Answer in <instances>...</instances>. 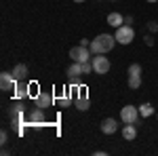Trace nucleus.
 Here are the masks:
<instances>
[{"label": "nucleus", "instance_id": "obj_1", "mask_svg": "<svg viewBox=\"0 0 158 156\" xmlns=\"http://www.w3.org/2000/svg\"><path fill=\"white\" fill-rule=\"evenodd\" d=\"M114 44H116V36H112V34H99L95 40H91L89 48H91L93 55H99V53L106 55V53H110L114 48Z\"/></svg>", "mask_w": 158, "mask_h": 156}, {"label": "nucleus", "instance_id": "obj_2", "mask_svg": "<svg viewBox=\"0 0 158 156\" xmlns=\"http://www.w3.org/2000/svg\"><path fill=\"white\" fill-rule=\"evenodd\" d=\"M139 106H124V108L120 110V120L124 122V124H137L139 122Z\"/></svg>", "mask_w": 158, "mask_h": 156}, {"label": "nucleus", "instance_id": "obj_3", "mask_svg": "<svg viewBox=\"0 0 158 156\" xmlns=\"http://www.w3.org/2000/svg\"><path fill=\"white\" fill-rule=\"evenodd\" d=\"M116 42L118 44H131L133 42V38H135V30H133V25H124L122 23L120 27H116Z\"/></svg>", "mask_w": 158, "mask_h": 156}, {"label": "nucleus", "instance_id": "obj_4", "mask_svg": "<svg viewBox=\"0 0 158 156\" xmlns=\"http://www.w3.org/2000/svg\"><path fill=\"white\" fill-rule=\"evenodd\" d=\"M70 59H72V61H78V63H85V61H91V59H93V53H91V48H89V47L78 44V47H72V48H70Z\"/></svg>", "mask_w": 158, "mask_h": 156}, {"label": "nucleus", "instance_id": "obj_5", "mask_svg": "<svg viewBox=\"0 0 158 156\" xmlns=\"http://www.w3.org/2000/svg\"><path fill=\"white\" fill-rule=\"evenodd\" d=\"M91 61H93V70H95V74H108L110 68H112L110 59H108V57H103V53L95 55Z\"/></svg>", "mask_w": 158, "mask_h": 156}, {"label": "nucleus", "instance_id": "obj_6", "mask_svg": "<svg viewBox=\"0 0 158 156\" xmlns=\"http://www.w3.org/2000/svg\"><path fill=\"white\" fill-rule=\"evenodd\" d=\"M23 118H25V108L21 103V99H17L11 108V120H13V124H21V122H25Z\"/></svg>", "mask_w": 158, "mask_h": 156}, {"label": "nucleus", "instance_id": "obj_7", "mask_svg": "<svg viewBox=\"0 0 158 156\" xmlns=\"http://www.w3.org/2000/svg\"><path fill=\"white\" fill-rule=\"evenodd\" d=\"M17 82H19V80L13 76V72H2L0 74V89H2V91H15Z\"/></svg>", "mask_w": 158, "mask_h": 156}, {"label": "nucleus", "instance_id": "obj_8", "mask_svg": "<svg viewBox=\"0 0 158 156\" xmlns=\"http://www.w3.org/2000/svg\"><path fill=\"white\" fill-rule=\"evenodd\" d=\"M36 106L38 108H42V110H47L53 106V95H51L49 91H40L36 95Z\"/></svg>", "mask_w": 158, "mask_h": 156}, {"label": "nucleus", "instance_id": "obj_9", "mask_svg": "<svg viewBox=\"0 0 158 156\" xmlns=\"http://www.w3.org/2000/svg\"><path fill=\"white\" fill-rule=\"evenodd\" d=\"M99 127H101V133H106V135H114V133L118 131V122L114 118H103Z\"/></svg>", "mask_w": 158, "mask_h": 156}, {"label": "nucleus", "instance_id": "obj_10", "mask_svg": "<svg viewBox=\"0 0 158 156\" xmlns=\"http://www.w3.org/2000/svg\"><path fill=\"white\" fill-rule=\"evenodd\" d=\"M27 122L32 124V122H36V124H42L44 122V110L42 108H34L32 112H27Z\"/></svg>", "mask_w": 158, "mask_h": 156}, {"label": "nucleus", "instance_id": "obj_11", "mask_svg": "<svg viewBox=\"0 0 158 156\" xmlns=\"http://www.w3.org/2000/svg\"><path fill=\"white\" fill-rule=\"evenodd\" d=\"M89 106H91V99L85 93V89H80V93L76 97V108L80 110V112H85V110H89Z\"/></svg>", "mask_w": 158, "mask_h": 156}, {"label": "nucleus", "instance_id": "obj_12", "mask_svg": "<svg viewBox=\"0 0 158 156\" xmlns=\"http://www.w3.org/2000/svg\"><path fill=\"white\" fill-rule=\"evenodd\" d=\"M13 76H15V78L21 82L25 76H27V65H25V63H17V65L13 68Z\"/></svg>", "mask_w": 158, "mask_h": 156}, {"label": "nucleus", "instance_id": "obj_13", "mask_svg": "<svg viewBox=\"0 0 158 156\" xmlns=\"http://www.w3.org/2000/svg\"><path fill=\"white\" fill-rule=\"evenodd\" d=\"M122 23H124V17H122L120 13H110L108 15V25H112V27H120Z\"/></svg>", "mask_w": 158, "mask_h": 156}, {"label": "nucleus", "instance_id": "obj_14", "mask_svg": "<svg viewBox=\"0 0 158 156\" xmlns=\"http://www.w3.org/2000/svg\"><path fill=\"white\" fill-rule=\"evenodd\" d=\"M122 137H124L127 141H133L135 137H137V129H135V124H124V129H122Z\"/></svg>", "mask_w": 158, "mask_h": 156}, {"label": "nucleus", "instance_id": "obj_15", "mask_svg": "<svg viewBox=\"0 0 158 156\" xmlns=\"http://www.w3.org/2000/svg\"><path fill=\"white\" fill-rule=\"evenodd\" d=\"M80 74H85V70H82V63L72 61V65L68 68V76H70V78H74V76H80Z\"/></svg>", "mask_w": 158, "mask_h": 156}, {"label": "nucleus", "instance_id": "obj_16", "mask_svg": "<svg viewBox=\"0 0 158 156\" xmlns=\"http://www.w3.org/2000/svg\"><path fill=\"white\" fill-rule=\"evenodd\" d=\"M30 95V89L25 86V84H19L17 82V86H15V99H23V97Z\"/></svg>", "mask_w": 158, "mask_h": 156}, {"label": "nucleus", "instance_id": "obj_17", "mask_svg": "<svg viewBox=\"0 0 158 156\" xmlns=\"http://www.w3.org/2000/svg\"><path fill=\"white\" fill-rule=\"evenodd\" d=\"M152 114H154L152 103H141V106H139V116H141V118H148V116H152Z\"/></svg>", "mask_w": 158, "mask_h": 156}, {"label": "nucleus", "instance_id": "obj_18", "mask_svg": "<svg viewBox=\"0 0 158 156\" xmlns=\"http://www.w3.org/2000/svg\"><path fill=\"white\" fill-rule=\"evenodd\" d=\"M129 76H141V65L139 63H131L129 65Z\"/></svg>", "mask_w": 158, "mask_h": 156}, {"label": "nucleus", "instance_id": "obj_19", "mask_svg": "<svg viewBox=\"0 0 158 156\" xmlns=\"http://www.w3.org/2000/svg\"><path fill=\"white\" fill-rule=\"evenodd\" d=\"M129 86L131 89H139L141 86V76H129Z\"/></svg>", "mask_w": 158, "mask_h": 156}, {"label": "nucleus", "instance_id": "obj_20", "mask_svg": "<svg viewBox=\"0 0 158 156\" xmlns=\"http://www.w3.org/2000/svg\"><path fill=\"white\" fill-rule=\"evenodd\" d=\"M82 70H85V74H93L95 70H93V61H85L82 63Z\"/></svg>", "mask_w": 158, "mask_h": 156}, {"label": "nucleus", "instance_id": "obj_21", "mask_svg": "<svg viewBox=\"0 0 158 156\" xmlns=\"http://www.w3.org/2000/svg\"><path fill=\"white\" fill-rule=\"evenodd\" d=\"M9 141V133H6V129H2V133H0V144H6Z\"/></svg>", "mask_w": 158, "mask_h": 156}, {"label": "nucleus", "instance_id": "obj_22", "mask_svg": "<svg viewBox=\"0 0 158 156\" xmlns=\"http://www.w3.org/2000/svg\"><path fill=\"white\" fill-rule=\"evenodd\" d=\"M61 106H63V108H68V106H70V95H68V93L61 97Z\"/></svg>", "mask_w": 158, "mask_h": 156}, {"label": "nucleus", "instance_id": "obj_23", "mask_svg": "<svg viewBox=\"0 0 158 156\" xmlns=\"http://www.w3.org/2000/svg\"><path fill=\"white\" fill-rule=\"evenodd\" d=\"M143 40H146V44H148V47H154V42H156L154 38H152V36H148V34L143 36Z\"/></svg>", "mask_w": 158, "mask_h": 156}, {"label": "nucleus", "instance_id": "obj_24", "mask_svg": "<svg viewBox=\"0 0 158 156\" xmlns=\"http://www.w3.org/2000/svg\"><path fill=\"white\" fill-rule=\"evenodd\" d=\"M148 27H150V32H158V23H156V21H150Z\"/></svg>", "mask_w": 158, "mask_h": 156}, {"label": "nucleus", "instance_id": "obj_25", "mask_svg": "<svg viewBox=\"0 0 158 156\" xmlns=\"http://www.w3.org/2000/svg\"><path fill=\"white\" fill-rule=\"evenodd\" d=\"M80 44H82V47H89V44H91V40H86V38H82V40H80Z\"/></svg>", "mask_w": 158, "mask_h": 156}, {"label": "nucleus", "instance_id": "obj_26", "mask_svg": "<svg viewBox=\"0 0 158 156\" xmlns=\"http://www.w3.org/2000/svg\"><path fill=\"white\" fill-rule=\"evenodd\" d=\"M74 2H85V0H74Z\"/></svg>", "mask_w": 158, "mask_h": 156}, {"label": "nucleus", "instance_id": "obj_27", "mask_svg": "<svg viewBox=\"0 0 158 156\" xmlns=\"http://www.w3.org/2000/svg\"><path fill=\"white\" fill-rule=\"evenodd\" d=\"M148 2H158V0H148Z\"/></svg>", "mask_w": 158, "mask_h": 156}]
</instances>
